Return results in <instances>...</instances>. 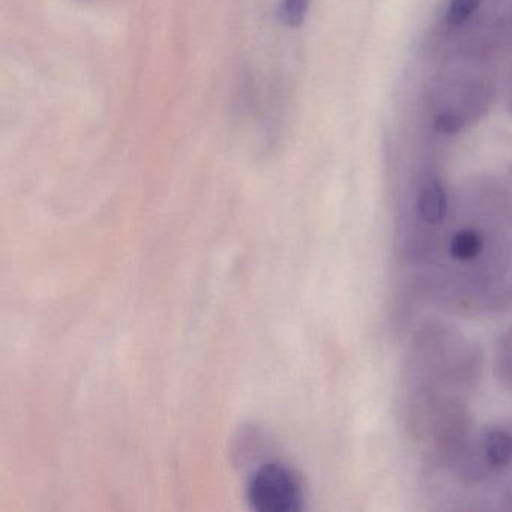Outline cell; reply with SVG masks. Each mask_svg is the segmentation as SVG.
<instances>
[{
    "label": "cell",
    "instance_id": "obj_7",
    "mask_svg": "<svg viewBox=\"0 0 512 512\" xmlns=\"http://www.w3.org/2000/svg\"><path fill=\"white\" fill-rule=\"evenodd\" d=\"M460 128L461 121L457 118V116L445 113V115H440L436 118V130L440 131V133L455 134L460 131Z\"/></svg>",
    "mask_w": 512,
    "mask_h": 512
},
{
    "label": "cell",
    "instance_id": "obj_4",
    "mask_svg": "<svg viewBox=\"0 0 512 512\" xmlns=\"http://www.w3.org/2000/svg\"><path fill=\"white\" fill-rule=\"evenodd\" d=\"M482 245V236L476 230L466 229L454 236L449 251L455 259L472 260L481 253Z\"/></svg>",
    "mask_w": 512,
    "mask_h": 512
},
{
    "label": "cell",
    "instance_id": "obj_3",
    "mask_svg": "<svg viewBox=\"0 0 512 512\" xmlns=\"http://www.w3.org/2000/svg\"><path fill=\"white\" fill-rule=\"evenodd\" d=\"M484 449L487 460L494 467L508 466L512 461V436L505 431H491L485 437Z\"/></svg>",
    "mask_w": 512,
    "mask_h": 512
},
{
    "label": "cell",
    "instance_id": "obj_6",
    "mask_svg": "<svg viewBox=\"0 0 512 512\" xmlns=\"http://www.w3.org/2000/svg\"><path fill=\"white\" fill-rule=\"evenodd\" d=\"M481 0H451L446 11V23L449 26H461L478 10Z\"/></svg>",
    "mask_w": 512,
    "mask_h": 512
},
{
    "label": "cell",
    "instance_id": "obj_5",
    "mask_svg": "<svg viewBox=\"0 0 512 512\" xmlns=\"http://www.w3.org/2000/svg\"><path fill=\"white\" fill-rule=\"evenodd\" d=\"M310 0H281L278 7V17L290 28H298L307 17Z\"/></svg>",
    "mask_w": 512,
    "mask_h": 512
},
{
    "label": "cell",
    "instance_id": "obj_2",
    "mask_svg": "<svg viewBox=\"0 0 512 512\" xmlns=\"http://www.w3.org/2000/svg\"><path fill=\"white\" fill-rule=\"evenodd\" d=\"M419 212L428 223L437 224L446 215V196L439 182H431L419 196Z\"/></svg>",
    "mask_w": 512,
    "mask_h": 512
},
{
    "label": "cell",
    "instance_id": "obj_1",
    "mask_svg": "<svg viewBox=\"0 0 512 512\" xmlns=\"http://www.w3.org/2000/svg\"><path fill=\"white\" fill-rule=\"evenodd\" d=\"M248 500L259 512H293L301 506L298 478L283 464L260 467L248 482Z\"/></svg>",
    "mask_w": 512,
    "mask_h": 512
}]
</instances>
